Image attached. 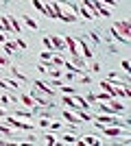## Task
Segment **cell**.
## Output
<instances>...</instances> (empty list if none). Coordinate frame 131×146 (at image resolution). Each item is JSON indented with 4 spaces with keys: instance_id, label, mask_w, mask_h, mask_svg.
<instances>
[{
    "instance_id": "cell-10",
    "label": "cell",
    "mask_w": 131,
    "mask_h": 146,
    "mask_svg": "<svg viewBox=\"0 0 131 146\" xmlns=\"http://www.w3.org/2000/svg\"><path fill=\"white\" fill-rule=\"evenodd\" d=\"M18 100H20L22 105H24V107H29V109H31L33 105H35V100H33V96H31V94H22V96H20Z\"/></svg>"
},
{
    "instance_id": "cell-8",
    "label": "cell",
    "mask_w": 131,
    "mask_h": 146,
    "mask_svg": "<svg viewBox=\"0 0 131 146\" xmlns=\"http://www.w3.org/2000/svg\"><path fill=\"white\" fill-rule=\"evenodd\" d=\"M107 103H109V107H112V111H114V113H118V111H122V109H125V103H118L116 98H109Z\"/></svg>"
},
{
    "instance_id": "cell-19",
    "label": "cell",
    "mask_w": 131,
    "mask_h": 146,
    "mask_svg": "<svg viewBox=\"0 0 131 146\" xmlns=\"http://www.w3.org/2000/svg\"><path fill=\"white\" fill-rule=\"evenodd\" d=\"M79 13H81V15H83V18H85V20H92V13H90V11H87V9H85V5H81V9H79Z\"/></svg>"
},
{
    "instance_id": "cell-14",
    "label": "cell",
    "mask_w": 131,
    "mask_h": 146,
    "mask_svg": "<svg viewBox=\"0 0 131 146\" xmlns=\"http://www.w3.org/2000/svg\"><path fill=\"white\" fill-rule=\"evenodd\" d=\"M11 74H13V79H15V81H22V83H26V76L20 72L18 68H11Z\"/></svg>"
},
{
    "instance_id": "cell-20",
    "label": "cell",
    "mask_w": 131,
    "mask_h": 146,
    "mask_svg": "<svg viewBox=\"0 0 131 146\" xmlns=\"http://www.w3.org/2000/svg\"><path fill=\"white\" fill-rule=\"evenodd\" d=\"M98 113H114L109 105H98Z\"/></svg>"
},
{
    "instance_id": "cell-28",
    "label": "cell",
    "mask_w": 131,
    "mask_h": 146,
    "mask_svg": "<svg viewBox=\"0 0 131 146\" xmlns=\"http://www.w3.org/2000/svg\"><path fill=\"white\" fill-rule=\"evenodd\" d=\"M7 39H9V37H7V33H5V31H0V44H5Z\"/></svg>"
},
{
    "instance_id": "cell-12",
    "label": "cell",
    "mask_w": 131,
    "mask_h": 146,
    "mask_svg": "<svg viewBox=\"0 0 131 146\" xmlns=\"http://www.w3.org/2000/svg\"><path fill=\"white\" fill-rule=\"evenodd\" d=\"M7 20H9V24H11V29H13V33H22V29H20V22L13 15H7Z\"/></svg>"
},
{
    "instance_id": "cell-24",
    "label": "cell",
    "mask_w": 131,
    "mask_h": 146,
    "mask_svg": "<svg viewBox=\"0 0 131 146\" xmlns=\"http://www.w3.org/2000/svg\"><path fill=\"white\" fill-rule=\"evenodd\" d=\"M46 144H59V142L55 140V135H46Z\"/></svg>"
},
{
    "instance_id": "cell-16",
    "label": "cell",
    "mask_w": 131,
    "mask_h": 146,
    "mask_svg": "<svg viewBox=\"0 0 131 146\" xmlns=\"http://www.w3.org/2000/svg\"><path fill=\"white\" fill-rule=\"evenodd\" d=\"M94 96H96V100H109V98H114L112 94H109V92H98V94H94Z\"/></svg>"
},
{
    "instance_id": "cell-17",
    "label": "cell",
    "mask_w": 131,
    "mask_h": 146,
    "mask_svg": "<svg viewBox=\"0 0 131 146\" xmlns=\"http://www.w3.org/2000/svg\"><path fill=\"white\" fill-rule=\"evenodd\" d=\"M24 22H26V26H29V29H33V31L37 29V22H35L31 15H24Z\"/></svg>"
},
{
    "instance_id": "cell-22",
    "label": "cell",
    "mask_w": 131,
    "mask_h": 146,
    "mask_svg": "<svg viewBox=\"0 0 131 146\" xmlns=\"http://www.w3.org/2000/svg\"><path fill=\"white\" fill-rule=\"evenodd\" d=\"M50 57H53L50 50H44V52H42V61H50Z\"/></svg>"
},
{
    "instance_id": "cell-3",
    "label": "cell",
    "mask_w": 131,
    "mask_h": 146,
    "mask_svg": "<svg viewBox=\"0 0 131 146\" xmlns=\"http://www.w3.org/2000/svg\"><path fill=\"white\" fill-rule=\"evenodd\" d=\"M63 42H66V48H68V52H70L72 57H74V55H81V52H79V44H76V37H66Z\"/></svg>"
},
{
    "instance_id": "cell-13",
    "label": "cell",
    "mask_w": 131,
    "mask_h": 146,
    "mask_svg": "<svg viewBox=\"0 0 131 146\" xmlns=\"http://www.w3.org/2000/svg\"><path fill=\"white\" fill-rule=\"evenodd\" d=\"M61 144H79V140H76L72 133H66V135L61 137Z\"/></svg>"
},
{
    "instance_id": "cell-7",
    "label": "cell",
    "mask_w": 131,
    "mask_h": 146,
    "mask_svg": "<svg viewBox=\"0 0 131 146\" xmlns=\"http://www.w3.org/2000/svg\"><path fill=\"white\" fill-rule=\"evenodd\" d=\"M50 44H53V50H59V52L66 50V42H63L61 37H50Z\"/></svg>"
},
{
    "instance_id": "cell-2",
    "label": "cell",
    "mask_w": 131,
    "mask_h": 146,
    "mask_svg": "<svg viewBox=\"0 0 131 146\" xmlns=\"http://www.w3.org/2000/svg\"><path fill=\"white\" fill-rule=\"evenodd\" d=\"M112 31H116V33H120V35H122V37H129V35H131V26H129V22H127V20H120V22H116Z\"/></svg>"
},
{
    "instance_id": "cell-29",
    "label": "cell",
    "mask_w": 131,
    "mask_h": 146,
    "mask_svg": "<svg viewBox=\"0 0 131 146\" xmlns=\"http://www.w3.org/2000/svg\"><path fill=\"white\" fill-rule=\"evenodd\" d=\"M48 127H50V129H53V131H57V129H61V124H59V122H50Z\"/></svg>"
},
{
    "instance_id": "cell-11",
    "label": "cell",
    "mask_w": 131,
    "mask_h": 146,
    "mask_svg": "<svg viewBox=\"0 0 131 146\" xmlns=\"http://www.w3.org/2000/svg\"><path fill=\"white\" fill-rule=\"evenodd\" d=\"M13 103H18L15 96H0V107H11Z\"/></svg>"
},
{
    "instance_id": "cell-6",
    "label": "cell",
    "mask_w": 131,
    "mask_h": 146,
    "mask_svg": "<svg viewBox=\"0 0 131 146\" xmlns=\"http://www.w3.org/2000/svg\"><path fill=\"white\" fill-rule=\"evenodd\" d=\"M63 120L66 122H70V124H79L81 122V118H79V113H74V111H63Z\"/></svg>"
},
{
    "instance_id": "cell-23",
    "label": "cell",
    "mask_w": 131,
    "mask_h": 146,
    "mask_svg": "<svg viewBox=\"0 0 131 146\" xmlns=\"http://www.w3.org/2000/svg\"><path fill=\"white\" fill-rule=\"evenodd\" d=\"M48 124H50V118H46V116H44L42 120H39V127H44V129H46Z\"/></svg>"
},
{
    "instance_id": "cell-25",
    "label": "cell",
    "mask_w": 131,
    "mask_h": 146,
    "mask_svg": "<svg viewBox=\"0 0 131 146\" xmlns=\"http://www.w3.org/2000/svg\"><path fill=\"white\" fill-rule=\"evenodd\" d=\"M33 5H35V7L39 9V11L44 13V2H42V0H33Z\"/></svg>"
},
{
    "instance_id": "cell-18",
    "label": "cell",
    "mask_w": 131,
    "mask_h": 146,
    "mask_svg": "<svg viewBox=\"0 0 131 146\" xmlns=\"http://www.w3.org/2000/svg\"><path fill=\"white\" fill-rule=\"evenodd\" d=\"M59 90H61L63 94H76V90H74V87H70V85H66V83H61V85H59Z\"/></svg>"
},
{
    "instance_id": "cell-32",
    "label": "cell",
    "mask_w": 131,
    "mask_h": 146,
    "mask_svg": "<svg viewBox=\"0 0 131 146\" xmlns=\"http://www.w3.org/2000/svg\"><path fill=\"white\" fill-rule=\"evenodd\" d=\"M0 116H5V107H0Z\"/></svg>"
},
{
    "instance_id": "cell-26",
    "label": "cell",
    "mask_w": 131,
    "mask_h": 146,
    "mask_svg": "<svg viewBox=\"0 0 131 146\" xmlns=\"http://www.w3.org/2000/svg\"><path fill=\"white\" fill-rule=\"evenodd\" d=\"M44 46L48 50H53V44H50V37H44Z\"/></svg>"
},
{
    "instance_id": "cell-33",
    "label": "cell",
    "mask_w": 131,
    "mask_h": 146,
    "mask_svg": "<svg viewBox=\"0 0 131 146\" xmlns=\"http://www.w3.org/2000/svg\"><path fill=\"white\" fill-rule=\"evenodd\" d=\"M0 2H2V0H0Z\"/></svg>"
},
{
    "instance_id": "cell-15",
    "label": "cell",
    "mask_w": 131,
    "mask_h": 146,
    "mask_svg": "<svg viewBox=\"0 0 131 146\" xmlns=\"http://www.w3.org/2000/svg\"><path fill=\"white\" fill-rule=\"evenodd\" d=\"M79 144H90V146H94V144H98V140H96L94 135H85L83 140H79Z\"/></svg>"
},
{
    "instance_id": "cell-21",
    "label": "cell",
    "mask_w": 131,
    "mask_h": 146,
    "mask_svg": "<svg viewBox=\"0 0 131 146\" xmlns=\"http://www.w3.org/2000/svg\"><path fill=\"white\" fill-rule=\"evenodd\" d=\"M100 5H105V7H116L118 5V0H98Z\"/></svg>"
},
{
    "instance_id": "cell-31",
    "label": "cell",
    "mask_w": 131,
    "mask_h": 146,
    "mask_svg": "<svg viewBox=\"0 0 131 146\" xmlns=\"http://www.w3.org/2000/svg\"><path fill=\"white\" fill-rule=\"evenodd\" d=\"M37 70H39V72H42V74H46V70H48V66H44V63H42V66H37Z\"/></svg>"
},
{
    "instance_id": "cell-9",
    "label": "cell",
    "mask_w": 131,
    "mask_h": 146,
    "mask_svg": "<svg viewBox=\"0 0 131 146\" xmlns=\"http://www.w3.org/2000/svg\"><path fill=\"white\" fill-rule=\"evenodd\" d=\"M116 83H118V81H109V79H105V81H100L98 85H100V90H103V92H109V94H112V90H114V85H116Z\"/></svg>"
},
{
    "instance_id": "cell-1",
    "label": "cell",
    "mask_w": 131,
    "mask_h": 146,
    "mask_svg": "<svg viewBox=\"0 0 131 146\" xmlns=\"http://www.w3.org/2000/svg\"><path fill=\"white\" fill-rule=\"evenodd\" d=\"M5 124L11 129H22V131H31V122H22V120H13V118H5Z\"/></svg>"
},
{
    "instance_id": "cell-5",
    "label": "cell",
    "mask_w": 131,
    "mask_h": 146,
    "mask_svg": "<svg viewBox=\"0 0 131 146\" xmlns=\"http://www.w3.org/2000/svg\"><path fill=\"white\" fill-rule=\"evenodd\" d=\"M103 129V133L105 135H109V137H116V135H122V131H127V129H122V127H100Z\"/></svg>"
},
{
    "instance_id": "cell-30",
    "label": "cell",
    "mask_w": 131,
    "mask_h": 146,
    "mask_svg": "<svg viewBox=\"0 0 131 146\" xmlns=\"http://www.w3.org/2000/svg\"><path fill=\"white\" fill-rule=\"evenodd\" d=\"M9 61H7V55H0V66H7Z\"/></svg>"
},
{
    "instance_id": "cell-4",
    "label": "cell",
    "mask_w": 131,
    "mask_h": 146,
    "mask_svg": "<svg viewBox=\"0 0 131 146\" xmlns=\"http://www.w3.org/2000/svg\"><path fill=\"white\" fill-rule=\"evenodd\" d=\"M35 85H37V92H42V94H46L48 98H53V87H50V83H46V81H35Z\"/></svg>"
},
{
    "instance_id": "cell-27",
    "label": "cell",
    "mask_w": 131,
    "mask_h": 146,
    "mask_svg": "<svg viewBox=\"0 0 131 146\" xmlns=\"http://www.w3.org/2000/svg\"><path fill=\"white\" fill-rule=\"evenodd\" d=\"M120 66H122V70H125V72H129V70H131V66H129V61H122V63H120Z\"/></svg>"
}]
</instances>
